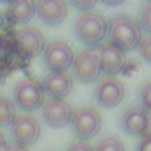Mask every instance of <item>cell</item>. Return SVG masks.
<instances>
[{
  "mask_svg": "<svg viewBox=\"0 0 151 151\" xmlns=\"http://www.w3.org/2000/svg\"><path fill=\"white\" fill-rule=\"evenodd\" d=\"M137 71H139V64H137L135 60H128V62H124V66H123V69H121V73L126 75V77H132V75H135Z\"/></svg>",
  "mask_w": 151,
  "mask_h": 151,
  "instance_id": "24",
  "label": "cell"
},
{
  "mask_svg": "<svg viewBox=\"0 0 151 151\" xmlns=\"http://www.w3.org/2000/svg\"><path fill=\"white\" fill-rule=\"evenodd\" d=\"M139 52H140V57H142L146 62L151 64V36L144 37V39L140 41V45H139Z\"/></svg>",
  "mask_w": 151,
  "mask_h": 151,
  "instance_id": "20",
  "label": "cell"
},
{
  "mask_svg": "<svg viewBox=\"0 0 151 151\" xmlns=\"http://www.w3.org/2000/svg\"><path fill=\"white\" fill-rule=\"evenodd\" d=\"M101 2H103L105 6H109V7H114V6H119V4H123L124 0H101Z\"/></svg>",
  "mask_w": 151,
  "mask_h": 151,
  "instance_id": "26",
  "label": "cell"
},
{
  "mask_svg": "<svg viewBox=\"0 0 151 151\" xmlns=\"http://www.w3.org/2000/svg\"><path fill=\"white\" fill-rule=\"evenodd\" d=\"M73 77L78 78L82 84H91L96 82L101 75V64H100V55L96 48H89L80 52L73 59Z\"/></svg>",
  "mask_w": 151,
  "mask_h": 151,
  "instance_id": "4",
  "label": "cell"
},
{
  "mask_svg": "<svg viewBox=\"0 0 151 151\" xmlns=\"http://www.w3.org/2000/svg\"><path fill=\"white\" fill-rule=\"evenodd\" d=\"M13 139L16 142V146H32L37 142L39 135H41V124L39 121L30 116V114H22L16 116V119L13 121Z\"/></svg>",
  "mask_w": 151,
  "mask_h": 151,
  "instance_id": "8",
  "label": "cell"
},
{
  "mask_svg": "<svg viewBox=\"0 0 151 151\" xmlns=\"http://www.w3.org/2000/svg\"><path fill=\"white\" fill-rule=\"evenodd\" d=\"M36 14L39 20L50 27L59 25L68 16V4L66 0H39L36 4Z\"/></svg>",
  "mask_w": 151,
  "mask_h": 151,
  "instance_id": "12",
  "label": "cell"
},
{
  "mask_svg": "<svg viewBox=\"0 0 151 151\" xmlns=\"http://www.w3.org/2000/svg\"><path fill=\"white\" fill-rule=\"evenodd\" d=\"M140 107L142 109H146L147 112H151V82H147V84H144L142 87H140Z\"/></svg>",
  "mask_w": 151,
  "mask_h": 151,
  "instance_id": "19",
  "label": "cell"
},
{
  "mask_svg": "<svg viewBox=\"0 0 151 151\" xmlns=\"http://www.w3.org/2000/svg\"><path fill=\"white\" fill-rule=\"evenodd\" d=\"M7 139H6V135L0 132V151H7Z\"/></svg>",
  "mask_w": 151,
  "mask_h": 151,
  "instance_id": "25",
  "label": "cell"
},
{
  "mask_svg": "<svg viewBox=\"0 0 151 151\" xmlns=\"http://www.w3.org/2000/svg\"><path fill=\"white\" fill-rule=\"evenodd\" d=\"M98 55H100V64H101V73H105L107 77H116L117 73H121L126 59L124 52L114 46L112 43H101L98 45Z\"/></svg>",
  "mask_w": 151,
  "mask_h": 151,
  "instance_id": "11",
  "label": "cell"
},
{
  "mask_svg": "<svg viewBox=\"0 0 151 151\" xmlns=\"http://www.w3.org/2000/svg\"><path fill=\"white\" fill-rule=\"evenodd\" d=\"M14 101L16 105L25 110V112H32V110H37L43 107L45 103V91L41 87V82L27 77V78H22L16 86H14Z\"/></svg>",
  "mask_w": 151,
  "mask_h": 151,
  "instance_id": "3",
  "label": "cell"
},
{
  "mask_svg": "<svg viewBox=\"0 0 151 151\" xmlns=\"http://www.w3.org/2000/svg\"><path fill=\"white\" fill-rule=\"evenodd\" d=\"M121 128L124 133L128 135H135V137H142L147 132H151V114L142 109L140 105L130 107L121 114Z\"/></svg>",
  "mask_w": 151,
  "mask_h": 151,
  "instance_id": "7",
  "label": "cell"
},
{
  "mask_svg": "<svg viewBox=\"0 0 151 151\" xmlns=\"http://www.w3.org/2000/svg\"><path fill=\"white\" fill-rule=\"evenodd\" d=\"M107 27L109 23L101 13L87 11L82 13L75 22V34H77L78 41H82L84 45L98 46L107 37Z\"/></svg>",
  "mask_w": 151,
  "mask_h": 151,
  "instance_id": "2",
  "label": "cell"
},
{
  "mask_svg": "<svg viewBox=\"0 0 151 151\" xmlns=\"http://www.w3.org/2000/svg\"><path fill=\"white\" fill-rule=\"evenodd\" d=\"M68 151H94V147L87 140H75L68 146Z\"/></svg>",
  "mask_w": 151,
  "mask_h": 151,
  "instance_id": "22",
  "label": "cell"
},
{
  "mask_svg": "<svg viewBox=\"0 0 151 151\" xmlns=\"http://www.w3.org/2000/svg\"><path fill=\"white\" fill-rule=\"evenodd\" d=\"M107 37H109V43H112L119 50L132 52L139 48L142 41V29L137 20L126 14H119L110 20L107 27Z\"/></svg>",
  "mask_w": 151,
  "mask_h": 151,
  "instance_id": "1",
  "label": "cell"
},
{
  "mask_svg": "<svg viewBox=\"0 0 151 151\" xmlns=\"http://www.w3.org/2000/svg\"><path fill=\"white\" fill-rule=\"evenodd\" d=\"M0 2H4V4H7V2H13V0H0Z\"/></svg>",
  "mask_w": 151,
  "mask_h": 151,
  "instance_id": "28",
  "label": "cell"
},
{
  "mask_svg": "<svg viewBox=\"0 0 151 151\" xmlns=\"http://www.w3.org/2000/svg\"><path fill=\"white\" fill-rule=\"evenodd\" d=\"M139 25H140L142 30L149 32V36H151V0H147V2L142 6V9H140V22H139Z\"/></svg>",
  "mask_w": 151,
  "mask_h": 151,
  "instance_id": "18",
  "label": "cell"
},
{
  "mask_svg": "<svg viewBox=\"0 0 151 151\" xmlns=\"http://www.w3.org/2000/svg\"><path fill=\"white\" fill-rule=\"evenodd\" d=\"M45 64L52 73H66L75 59L73 48L66 41H52L43 50Z\"/></svg>",
  "mask_w": 151,
  "mask_h": 151,
  "instance_id": "6",
  "label": "cell"
},
{
  "mask_svg": "<svg viewBox=\"0 0 151 151\" xmlns=\"http://www.w3.org/2000/svg\"><path fill=\"white\" fill-rule=\"evenodd\" d=\"M135 151H151V132H147L146 135L140 137V140L137 142Z\"/></svg>",
  "mask_w": 151,
  "mask_h": 151,
  "instance_id": "23",
  "label": "cell"
},
{
  "mask_svg": "<svg viewBox=\"0 0 151 151\" xmlns=\"http://www.w3.org/2000/svg\"><path fill=\"white\" fill-rule=\"evenodd\" d=\"M94 151H126L123 142L116 137H105L101 139L96 146H94Z\"/></svg>",
  "mask_w": 151,
  "mask_h": 151,
  "instance_id": "17",
  "label": "cell"
},
{
  "mask_svg": "<svg viewBox=\"0 0 151 151\" xmlns=\"http://www.w3.org/2000/svg\"><path fill=\"white\" fill-rule=\"evenodd\" d=\"M16 46L25 55L36 57L45 50V37L37 27H23L16 32Z\"/></svg>",
  "mask_w": 151,
  "mask_h": 151,
  "instance_id": "14",
  "label": "cell"
},
{
  "mask_svg": "<svg viewBox=\"0 0 151 151\" xmlns=\"http://www.w3.org/2000/svg\"><path fill=\"white\" fill-rule=\"evenodd\" d=\"M7 151H30V149H27L23 146H13V147H7Z\"/></svg>",
  "mask_w": 151,
  "mask_h": 151,
  "instance_id": "27",
  "label": "cell"
},
{
  "mask_svg": "<svg viewBox=\"0 0 151 151\" xmlns=\"http://www.w3.org/2000/svg\"><path fill=\"white\" fill-rule=\"evenodd\" d=\"M69 2H71L73 7H77L78 11L87 13V11H91V9L98 4V0H69Z\"/></svg>",
  "mask_w": 151,
  "mask_h": 151,
  "instance_id": "21",
  "label": "cell"
},
{
  "mask_svg": "<svg viewBox=\"0 0 151 151\" xmlns=\"http://www.w3.org/2000/svg\"><path fill=\"white\" fill-rule=\"evenodd\" d=\"M7 14L14 23H27L36 14V0H13L9 2Z\"/></svg>",
  "mask_w": 151,
  "mask_h": 151,
  "instance_id": "15",
  "label": "cell"
},
{
  "mask_svg": "<svg viewBox=\"0 0 151 151\" xmlns=\"http://www.w3.org/2000/svg\"><path fill=\"white\" fill-rule=\"evenodd\" d=\"M16 119V105L9 100L0 96V126H9Z\"/></svg>",
  "mask_w": 151,
  "mask_h": 151,
  "instance_id": "16",
  "label": "cell"
},
{
  "mask_svg": "<svg viewBox=\"0 0 151 151\" xmlns=\"http://www.w3.org/2000/svg\"><path fill=\"white\" fill-rule=\"evenodd\" d=\"M43 119L50 128H62L71 123L73 109L62 98H50L43 103Z\"/></svg>",
  "mask_w": 151,
  "mask_h": 151,
  "instance_id": "9",
  "label": "cell"
},
{
  "mask_svg": "<svg viewBox=\"0 0 151 151\" xmlns=\"http://www.w3.org/2000/svg\"><path fill=\"white\" fill-rule=\"evenodd\" d=\"M73 133L78 140H89L96 137L101 130V116L94 107H82L77 112H73Z\"/></svg>",
  "mask_w": 151,
  "mask_h": 151,
  "instance_id": "5",
  "label": "cell"
},
{
  "mask_svg": "<svg viewBox=\"0 0 151 151\" xmlns=\"http://www.w3.org/2000/svg\"><path fill=\"white\" fill-rule=\"evenodd\" d=\"M73 77L69 73H46L45 78L41 82V87L45 91V94H48L50 98H62L68 96L73 91Z\"/></svg>",
  "mask_w": 151,
  "mask_h": 151,
  "instance_id": "13",
  "label": "cell"
},
{
  "mask_svg": "<svg viewBox=\"0 0 151 151\" xmlns=\"http://www.w3.org/2000/svg\"><path fill=\"white\" fill-rule=\"evenodd\" d=\"M94 98L101 107H116L124 98V84L114 77H107L100 80V84L94 89Z\"/></svg>",
  "mask_w": 151,
  "mask_h": 151,
  "instance_id": "10",
  "label": "cell"
}]
</instances>
